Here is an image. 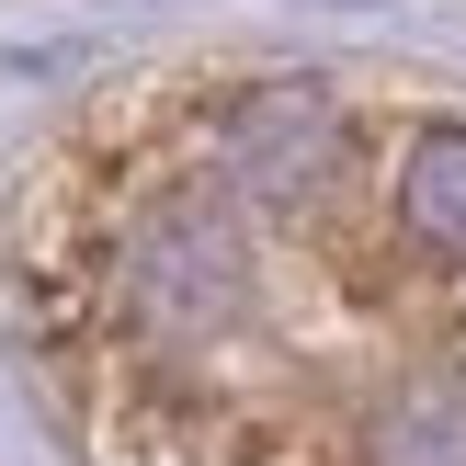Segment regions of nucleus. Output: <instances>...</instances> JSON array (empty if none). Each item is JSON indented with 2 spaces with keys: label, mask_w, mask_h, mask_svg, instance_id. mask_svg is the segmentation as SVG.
<instances>
[{
  "label": "nucleus",
  "mask_w": 466,
  "mask_h": 466,
  "mask_svg": "<svg viewBox=\"0 0 466 466\" xmlns=\"http://www.w3.org/2000/svg\"><path fill=\"white\" fill-rule=\"evenodd\" d=\"M91 466H466V114L330 68L103 91L0 217Z\"/></svg>",
  "instance_id": "f257e3e1"
}]
</instances>
